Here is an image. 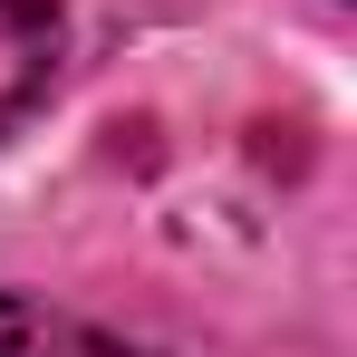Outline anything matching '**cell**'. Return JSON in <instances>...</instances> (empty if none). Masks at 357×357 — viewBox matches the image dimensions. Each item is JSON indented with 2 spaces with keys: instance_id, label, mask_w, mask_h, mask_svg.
Returning <instances> with one entry per match:
<instances>
[{
  "instance_id": "6da1fadb",
  "label": "cell",
  "mask_w": 357,
  "mask_h": 357,
  "mask_svg": "<svg viewBox=\"0 0 357 357\" xmlns=\"http://www.w3.org/2000/svg\"><path fill=\"white\" fill-rule=\"evenodd\" d=\"M59 77V10L49 0H0V135L29 116Z\"/></svg>"
},
{
  "instance_id": "7a4b0ae2",
  "label": "cell",
  "mask_w": 357,
  "mask_h": 357,
  "mask_svg": "<svg viewBox=\"0 0 357 357\" xmlns=\"http://www.w3.org/2000/svg\"><path fill=\"white\" fill-rule=\"evenodd\" d=\"M0 357H155V348H126L107 328H87V319H59L39 299L0 290Z\"/></svg>"
}]
</instances>
